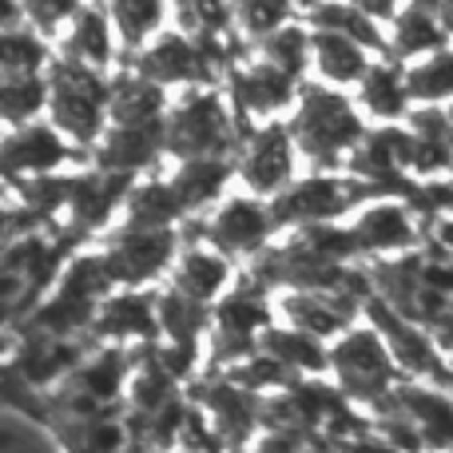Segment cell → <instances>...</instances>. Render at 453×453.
Masks as SVG:
<instances>
[{"mask_svg": "<svg viewBox=\"0 0 453 453\" xmlns=\"http://www.w3.org/2000/svg\"><path fill=\"white\" fill-rule=\"evenodd\" d=\"M96 72L100 68H88V64H76L64 56L48 76L52 124L76 143H96L104 116H111V84H104Z\"/></svg>", "mask_w": 453, "mask_h": 453, "instance_id": "obj_1", "label": "cell"}, {"mask_svg": "<svg viewBox=\"0 0 453 453\" xmlns=\"http://www.w3.org/2000/svg\"><path fill=\"white\" fill-rule=\"evenodd\" d=\"M290 135L295 143L314 159H334L342 156L346 148H354L362 135V119L350 104L338 92H326V88H314L306 92L303 108L290 119Z\"/></svg>", "mask_w": 453, "mask_h": 453, "instance_id": "obj_2", "label": "cell"}, {"mask_svg": "<svg viewBox=\"0 0 453 453\" xmlns=\"http://www.w3.org/2000/svg\"><path fill=\"white\" fill-rule=\"evenodd\" d=\"M164 148L180 156H219L231 148V116L215 92H196L164 124Z\"/></svg>", "mask_w": 453, "mask_h": 453, "instance_id": "obj_3", "label": "cell"}, {"mask_svg": "<svg viewBox=\"0 0 453 453\" xmlns=\"http://www.w3.org/2000/svg\"><path fill=\"white\" fill-rule=\"evenodd\" d=\"M172 250L175 247H172L167 226H159V231H151V226H132V231H124L111 242L104 258H108V271L116 282H143L164 271Z\"/></svg>", "mask_w": 453, "mask_h": 453, "instance_id": "obj_4", "label": "cell"}, {"mask_svg": "<svg viewBox=\"0 0 453 453\" xmlns=\"http://www.w3.org/2000/svg\"><path fill=\"white\" fill-rule=\"evenodd\" d=\"M290 148H295L290 127H279V124L263 127L239 159V175L247 180V188L271 196L282 183H290Z\"/></svg>", "mask_w": 453, "mask_h": 453, "instance_id": "obj_5", "label": "cell"}, {"mask_svg": "<svg viewBox=\"0 0 453 453\" xmlns=\"http://www.w3.org/2000/svg\"><path fill=\"white\" fill-rule=\"evenodd\" d=\"M334 370L354 398H370L390 382V354L374 334H346V342L334 350Z\"/></svg>", "mask_w": 453, "mask_h": 453, "instance_id": "obj_6", "label": "cell"}, {"mask_svg": "<svg viewBox=\"0 0 453 453\" xmlns=\"http://www.w3.org/2000/svg\"><path fill=\"white\" fill-rule=\"evenodd\" d=\"M211 52H199L196 40L188 36H159L148 52L135 60V72L156 84H175V80H188V84H203L211 80Z\"/></svg>", "mask_w": 453, "mask_h": 453, "instance_id": "obj_7", "label": "cell"}, {"mask_svg": "<svg viewBox=\"0 0 453 453\" xmlns=\"http://www.w3.org/2000/svg\"><path fill=\"white\" fill-rule=\"evenodd\" d=\"M68 143L56 127H44V124H20V132L8 135V148H4V164H8V175H20V172H32V175H44L52 167H60L68 159Z\"/></svg>", "mask_w": 453, "mask_h": 453, "instance_id": "obj_8", "label": "cell"}, {"mask_svg": "<svg viewBox=\"0 0 453 453\" xmlns=\"http://www.w3.org/2000/svg\"><path fill=\"white\" fill-rule=\"evenodd\" d=\"M311 52H314V68L326 84H350V80L366 76V44L346 32L334 28H314L311 36Z\"/></svg>", "mask_w": 453, "mask_h": 453, "instance_id": "obj_9", "label": "cell"}, {"mask_svg": "<svg viewBox=\"0 0 453 453\" xmlns=\"http://www.w3.org/2000/svg\"><path fill=\"white\" fill-rule=\"evenodd\" d=\"M274 223V215H266L258 203H226L219 215L207 226V239L215 242V250H226V255H242V250H255L263 247V234L266 226Z\"/></svg>", "mask_w": 453, "mask_h": 453, "instance_id": "obj_10", "label": "cell"}, {"mask_svg": "<svg viewBox=\"0 0 453 453\" xmlns=\"http://www.w3.org/2000/svg\"><path fill=\"white\" fill-rule=\"evenodd\" d=\"M295 96V72L279 68V64L263 60L255 68H247L242 76H234V100H239V111H255V116H266V111H279L282 104Z\"/></svg>", "mask_w": 453, "mask_h": 453, "instance_id": "obj_11", "label": "cell"}, {"mask_svg": "<svg viewBox=\"0 0 453 453\" xmlns=\"http://www.w3.org/2000/svg\"><path fill=\"white\" fill-rule=\"evenodd\" d=\"M64 56L88 68H104L111 60V28L100 8H80L72 16V28L64 36Z\"/></svg>", "mask_w": 453, "mask_h": 453, "instance_id": "obj_12", "label": "cell"}, {"mask_svg": "<svg viewBox=\"0 0 453 453\" xmlns=\"http://www.w3.org/2000/svg\"><path fill=\"white\" fill-rule=\"evenodd\" d=\"M342 207V188L330 180H306L290 188L274 203V223H298V219H330Z\"/></svg>", "mask_w": 453, "mask_h": 453, "instance_id": "obj_13", "label": "cell"}, {"mask_svg": "<svg viewBox=\"0 0 453 453\" xmlns=\"http://www.w3.org/2000/svg\"><path fill=\"white\" fill-rule=\"evenodd\" d=\"M226 274H231L226 258L207 255V250H188L175 266V290L196 298V303H207L226 287Z\"/></svg>", "mask_w": 453, "mask_h": 453, "instance_id": "obj_14", "label": "cell"}, {"mask_svg": "<svg viewBox=\"0 0 453 453\" xmlns=\"http://www.w3.org/2000/svg\"><path fill=\"white\" fill-rule=\"evenodd\" d=\"M124 203H127V219H132V226H151V231L167 226L172 219H180V211H188L180 191H175V183H167V188L143 183V188L127 191Z\"/></svg>", "mask_w": 453, "mask_h": 453, "instance_id": "obj_15", "label": "cell"}, {"mask_svg": "<svg viewBox=\"0 0 453 453\" xmlns=\"http://www.w3.org/2000/svg\"><path fill=\"white\" fill-rule=\"evenodd\" d=\"M226 175H231V167H226L219 156H196L180 167V175H175L172 183H175V191H180L183 207H199L219 196Z\"/></svg>", "mask_w": 453, "mask_h": 453, "instance_id": "obj_16", "label": "cell"}, {"mask_svg": "<svg viewBox=\"0 0 453 453\" xmlns=\"http://www.w3.org/2000/svg\"><path fill=\"white\" fill-rule=\"evenodd\" d=\"M156 322H159V306L151 311L148 298L127 295V298H116V303H104L100 322L92 319V326L108 338H140V334H151Z\"/></svg>", "mask_w": 453, "mask_h": 453, "instance_id": "obj_17", "label": "cell"}, {"mask_svg": "<svg viewBox=\"0 0 453 453\" xmlns=\"http://www.w3.org/2000/svg\"><path fill=\"white\" fill-rule=\"evenodd\" d=\"M354 239H358V247H374V250L406 247V242L414 239V226H410L402 207H394V203L382 207L378 203V207H370L358 223H354Z\"/></svg>", "mask_w": 453, "mask_h": 453, "instance_id": "obj_18", "label": "cell"}, {"mask_svg": "<svg viewBox=\"0 0 453 453\" xmlns=\"http://www.w3.org/2000/svg\"><path fill=\"white\" fill-rule=\"evenodd\" d=\"M414 100L410 96V80L398 76L394 68H370L366 72V84H362V104H366L374 116L394 119L406 111V104Z\"/></svg>", "mask_w": 453, "mask_h": 453, "instance_id": "obj_19", "label": "cell"}, {"mask_svg": "<svg viewBox=\"0 0 453 453\" xmlns=\"http://www.w3.org/2000/svg\"><path fill=\"white\" fill-rule=\"evenodd\" d=\"M111 20L127 48H140L164 24V0H111Z\"/></svg>", "mask_w": 453, "mask_h": 453, "instance_id": "obj_20", "label": "cell"}, {"mask_svg": "<svg viewBox=\"0 0 453 453\" xmlns=\"http://www.w3.org/2000/svg\"><path fill=\"white\" fill-rule=\"evenodd\" d=\"M311 24L314 28H334V32H346V36L362 40L366 48H382V32L374 28V16L362 12L358 4H314L311 12Z\"/></svg>", "mask_w": 453, "mask_h": 453, "instance_id": "obj_21", "label": "cell"}, {"mask_svg": "<svg viewBox=\"0 0 453 453\" xmlns=\"http://www.w3.org/2000/svg\"><path fill=\"white\" fill-rule=\"evenodd\" d=\"M40 108H48V84L36 72H8L4 80V116L8 124H28Z\"/></svg>", "mask_w": 453, "mask_h": 453, "instance_id": "obj_22", "label": "cell"}, {"mask_svg": "<svg viewBox=\"0 0 453 453\" xmlns=\"http://www.w3.org/2000/svg\"><path fill=\"white\" fill-rule=\"evenodd\" d=\"M406 80L414 100H446V96H453V52H446V48L430 52V60L410 68Z\"/></svg>", "mask_w": 453, "mask_h": 453, "instance_id": "obj_23", "label": "cell"}, {"mask_svg": "<svg viewBox=\"0 0 453 453\" xmlns=\"http://www.w3.org/2000/svg\"><path fill=\"white\" fill-rule=\"evenodd\" d=\"M306 56H314V52H311V40H306V32L298 28V24H282V28H274L263 44V60L279 64V68L295 72V76L303 72Z\"/></svg>", "mask_w": 453, "mask_h": 453, "instance_id": "obj_24", "label": "cell"}, {"mask_svg": "<svg viewBox=\"0 0 453 453\" xmlns=\"http://www.w3.org/2000/svg\"><path fill=\"white\" fill-rule=\"evenodd\" d=\"M287 12L290 0H234V20H242L250 36H271L287 24Z\"/></svg>", "mask_w": 453, "mask_h": 453, "instance_id": "obj_25", "label": "cell"}, {"mask_svg": "<svg viewBox=\"0 0 453 453\" xmlns=\"http://www.w3.org/2000/svg\"><path fill=\"white\" fill-rule=\"evenodd\" d=\"M44 64V44L28 28H4V72H36Z\"/></svg>", "mask_w": 453, "mask_h": 453, "instance_id": "obj_26", "label": "cell"}, {"mask_svg": "<svg viewBox=\"0 0 453 453\" xmlns=\"http://www.w3.org/2000/svg\"><path fill=\"white\" fill-rule=\"evenodd\" d=\"M24 8H28V24H36L40 32H60L80 12V0H24Z\"/></svg>", "mask_w": 453, "mask_h": 453, "instance_id": "obj_27", "label": "cell"}, {"mask_svg": "<svg viewBox=\"0 0 453 453\" xmlns=\"http://www.w3.org/2000/svg\"><path fill=\"white\" fill-rule=\"evenodd\" d=\"M354 4H358L362 12H370V16H390L394 8H398V0H354Z\"/></svg>", "mask_w": 453, "mask_h": 453, "instance_id": "obj_28", "label": "cell"}, {"mask_svg": "<svg viewBox=\"0 0 453 453\" xmlns=\"http://www.w3.org/2000/svg\"><path fill=\"white\" fill-rule=\"evenodd\" d=\"M438 12H441V24H446V32L453 36V0H441V8H438Z\"/></svg>", "mask_w": 453, "mask_h": 453, "instance_id": "obj_29", "label": "cell"}, {"mask_svg": "<svg viewBox=\"0 0 453 453\" xmlns=\"http://www.w3.org/2000/svg\"><path fill=\"white\" fill-rule=\"evenodd\" d=\"M449 140H453V111H449Z\"/></svg>", "mask_w": 453, "mask_h": 453, "instance_id": "obj_30", "label": "cell"}]
</instances>
